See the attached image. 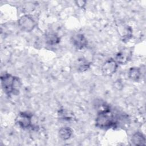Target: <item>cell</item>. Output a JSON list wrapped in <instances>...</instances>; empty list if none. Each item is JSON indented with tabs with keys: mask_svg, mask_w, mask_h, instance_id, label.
<instances>
[{
	"mask_svg": "<svg viewBox=\"0 0 146 146\" xmlns=\"http://www.w3.org/2000/svg\"><path fill=\"white\" fill-rule=\"evenodd\" d=\"M36 7V3L34 2H27L24 4L23 10L25 13H30L33 11Z\"/></svg>",
	"mask_w": 146,
	"mask_h": 146,
	"instance_id": "cell-13",
	"label": "cell"
},
{
	"mask_svg": "<svg viewBox=\"0 0 146 146\" xmlns=\"http://www.w3.org/2000/svg\"><path fill=\"white\" fill-rule=\"evenodd\" d=\"M17 123L22 128H29L32 126V115L27 112H21L17 118Z\"/></svg>",
	"mask_w": 146,
	"mask_h": 146,
	"instance_id": "cell-6",
	"label": "cell"
},
{
	"mask_svg": "<svg viewBox=\"0 0 146 146\" xmlns=\"http://www.w3.org/2000/svg\"><path fill=\"white\" fill-rule=\"evenodd\" d=\"M1 80L2 89L7 95H17L19 93L21 86L19 78L9 74H5L1 76Z\"/></svg>",
	"mask_w": 146,
	"mask_h": 146,
	"instance_id": "cell-1",
	"label": "cell"
},
{
	"mask_svg": "<svg viewBox=\"0 0 146 146\" xmlns=\"http://www.w3.org/2000/svg\"><path fill=\"white\" fill-rule=\"evenodd\" d=\"M132 54V52L131 50L128 48H124L120 50L116 54L115 60L118 64H125L131 59Z\"/></svg>",
	"mask_w": 146,
	"mask_h": 146,
	"instance_id": "cell-5",
	"label": "cell"
},
{
	"mask_svg": "<svg viewBox=\"0 0 146 146\" xmlns=\"http://www.w3.org/2000/svg\"><path fill=\"white\" fill-rule=\"evenodd\" d=\"M18 25L21 30L25 32H31L35 29L36 22L31 15L27 14L19 18L18 21Z\"/></svg>",
	"mask_w": 146,
	"mask_h": 146,
	"instance_id": "cell-3",
	"label": "cell"
},
{
	"mask_svg": "<svg viewBox=\"0 0 146 146\" xmlns=\"http://www.w3.org/2000/svg\"><path fill=\"white\" fill-rule=\"evenodd\" d=\"M73 133L72 129L68 127H63L59 130V136L63 140H68Z\"/></svg>",
	"mask_w": 146,
	"mask_h": 146,
	"instance_id": "cell-12",
	"label": "cell"
},
{
	"mask_svg": "<svg viewBox=\"0 0 146 146\" xmlns=\"http://www.w3.org/2000/svg\"><path fill=\"white\" fill-rule=\"evenodd\" d=\"M116 124L111 110L98 113L95 120V125L101 129H109Z\"/></svg>",
	"mask_w": 146,
	"mask_h": 146,
	"instance_id": "cell-2",
	"label": "cell"
},
{
	"mask_svg": "<svg viewBox=\"0 0 146 146\" xmlns=\"http://www.w3.org/2000/svg\"><path fill=\"white\" fill-rule=\"evenodd\" d=\"M75 4L80 8H84V6L86 5L87 2L86 1H82V0H79V1H76L75 2Z\"/></svg>",
	"mask_w": 146,
	"mask_h": 146,
	"instance_id": "cell-15",
	"label": "cell"
},
{
	"mask_svg": "<svg viewBox=\"0 0 146 146\" xmlns=\"http://www.w3.org/2000/svg\"><path fill=\"white\" fill-rule=\"evenodd\" d=\"M63 119L66 120H70L72 119V114L70 113L69 111L65 110H62L59 111V114Z\"/></svg>",
	"mask_w": 146,
	"mask_h": 146,
	"instance_id": "cell-14",
	"label": "cell"
},
{
	"mask_svg": "<svg viewBox=\"0 0 146 146\" xmlns=\"http://www.w3.org/2000/svg\"><path fill=\"white\" fill-rule=\"evenodd\" d=\"M45 40L50 45H55L60 42L59 36L54 32H48L45 34Z\"/></svg>",
	"mask_w": 146,
	"mask_h": 146,
	"instance_id": "cell-10",
	"label": "cell"
},
{
	"mask_svg": "<svg viewBox=\"0 0 146 146\" xmlns=\"http://www.w3.org/2000/svg\"><path fill=\"white\" fill-rule=\"evenodd\" d=\"M71 42L73 46L78 50H82L87 45V40L82 34H77L72 36Z\"/></svg>",
	"mask_w": 146,
	"mask_h": 146,
	"instance_id": "cell-7",
	"label": "cell"
},
{
	"mask_svg": "<svg viewBox=\"0 0 146 146\" xmlns=\"http://www.w3.org/2000/svg\"><path fill=\"white\" fill-rule=\"evenodd\" d=\"M77 70L79 72H84L87 71L90 67L91 63L86 59L82 57L78 59L76 64Z\"/></svg>",
	"mask_w": 146,
	"mask_h": 146,
	"instance_id": "cell-11",
	"label": "cell"
},
{
	"mask_svg": "<svg viewBox=\"0 0 146 146\" xmlns=\"http://www.w3.org/2000/svg\"><path fill=\"white\" fill-rule=\"evenodd\" d=\"M145 141V136L140 132L135 133L131 138V142L135 145H144Z\"/></svg>",
	"mask_w": 146,
	"mask_h": 146,
	"instance_id": "cell-8",
	"label": "cell"
},
{
	"mask_svg": "<svg viewBox=\"0 0 146 146\" xmlns=\"http://www.w3.org/2000/svg\"><path fill=\"white\" fill-rule=\"evenodd\" d=\"M141 71L136 67H131L128 71V77L133 81H138L141 76Z\"/></svg>",
	"mask_w": 146,
	"mask_h": 146,
	"instance_id": "cell-9",
	"label": "cell"
},
{
	"mask_svg": "<svg viewBox=\"0 0 146 146\" xmlns=\"http://www.w3.org/2000/svg\"><path fill=\"white\" fill-rule=\"evenodd\" d=\"M117 67L118 63L117 62L115 59L110 58L103 63L102 67V71L104 76H111L116 72Z\"/></svg>",
	"mask_w": 146,
	"mask_h": 146,
	"instance_id": "cell-4",
	"label": "cell"
}]
</instances>
